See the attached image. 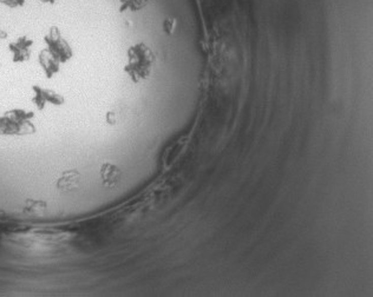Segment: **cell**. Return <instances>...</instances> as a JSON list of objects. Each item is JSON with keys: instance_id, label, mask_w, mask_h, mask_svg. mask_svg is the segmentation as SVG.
I'll list each match as a JSON object with an SVG mask.
<instances>
[{"instance_id": "6da1fadb", "label": "cell", "mask_w": 373, "mask_h": 297, "mask_svg": "<svg viewBox=\"0 0 373 297\" xmlns=\"http://www.w3.org/2000/svg\"><path fill=\"white\" fill-rule=\"evenodd\" d=\"M101 175L104 184L109 186V188H112V186L118 184L120 178H122V171L113 164H104L103 168H102Z\"/></svg>"}, {"instance_id": "7a4b0ae2", "label": "cell", "mask_w": 373, "mask_h": 297, "mask_svg": "<svg viewBox=\"0 0 373 297\" xmlns=\"http://www.w3.org/2000/svg\"><path fill=\"white\" fill-rule=\"evenodd\" d=\"M79 182V174L77 171H68L64 172L59 181H58V186L61 190H72L78 185Z\"/></svg>"}]
</instances>
